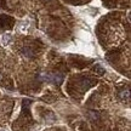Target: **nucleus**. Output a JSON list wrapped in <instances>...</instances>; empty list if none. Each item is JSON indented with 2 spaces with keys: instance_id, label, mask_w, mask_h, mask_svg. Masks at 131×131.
Returning a JSON list of instances; mask_svg holds the SVG:
<instances>
[{
  "instance_id": "f257e3e1",
  "label": "nucleus",
  "mask_w": 131,
  "mask_h": 131,
  "mask_svg": "<svg viewBox=\"0 0 131 131\" xmlns=\"http://www.w3.org/2000/svg\"><path fill=\"white\" fill-rule=\"evenodd\" d=\"M45 80L46 81H50V83H56V84H61L62 80H63V75L62 74H46L45 77Z\"/></svg>"
},
{
  "instance_id": "f03ea898",
  "label": "nucleus",
  "mask_w": 131,
  "mask_h": 131,
  "mask_svg": "<svg viewBox=\"0 0 131 131\" xmlns=\"http://www.w3.org/2000/svg\"><path fill=\"white\" fill-rule=\"evenodd\" d=\"M11 40H12V37H11V34H9V33H5L4 35L1 37V44L4 46H7L10 42H11Z\"/></svg>"
},
{
  "instance_id": "7ed1b4c3",
  "label": "nucleus",
  "mask_w": 131,
  "mask_h": 131,
  "mask_svg": "<svg viewBox=\"0 0 131 131\" xmlns=\"http://www.w3.org/2000/svg\"><path fill=\"white\" fill-rule=\"evenodd\" d=\"M120 97H122L123 100H129V98H130V91H129V89L124 90L122 94H120Z\"/></svg>"
},
{
  "instance_id": "20e7f679",
  "label": "nucleus",
  "mask_w": 131,
  "mask_h": 131,
  "mask_svg": "<svg viewBox=\"0 0 131 131\" xmlns=\"http://www.w3.org/2000/svg\"><path fill=\"white\" fill-rule=\"evenodd\" d=\"M95 72L98 73L100 75H102L103 73H104V69H103L102 67H100V66H96V67H95Z\"/></svg>"
},
{
  "instance_id": "39448f33",
  "label": "nucleus",
  "mask_w": 131,
  "mask_h": 131,
  "mask_svg": "<svg viewBox=\"0 0 131 131\" xmlns=\"http://www.w3.org/2000/svg\"><path fill=\"white\" fill-rule=\"evenodd\" d=\"M0 131H4V130H0Z\"/></svg>"
}]
</instances>
